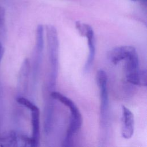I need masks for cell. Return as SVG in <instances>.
<instances>
[{"label": "cell", "mask_w": 147, "mask_h": 147, "mask_svg": "<svg viewBox=\"0 0 147 147\" xmlns=\"http://www.w3.org/2000/svg\"><path fill=\"white\" fill-rule=\"evenodd\" d=\"M136 50L132 46H121L114 48L108 53L109 60L114 65L117 64L122 60H126Z\"/></svg>", "instance_id": "obj_10"}, {"label": "cell", "mask_w": 147, "mask_h": 147, "mask_svg": "<svg viewBox=\"0 0 147 147\" xmlns=\"http://www.w3.org/2000/svg\"><path fill=\"white\" fill-rule=\"evenodd\" d=\"M48 44V59L50 65V73L48 80V88L53 90L56 84L59 71V42L56 28L51 25L46 26Z\"/></svg>", "instance_id": "obj_2"}, {"label": "cell", "mask_w": 147, "mask_h": 147, "mask_svg": "<svg viewBox=\"0 0 147 147\" xmlns=\"http://www.w3.org/2000/svg\"><path fill=\"white\" fill-rule=\"evenodd\" d=\"M96 80L100 96L99 143L102 146L106 142L107 138L109 121V102L106 72L103 69H99L96 74Z\"/></svg>", "instance_id": "obj_1"}, {"label": "cell", "mask_w": 147, "mask_h": 147, "mask_svg": "<svg viewBox=\"0 0 147 147\" xmlns=\"http://www.w3.org/2000/svg\"><path fill=\"white\" fill-rule=\"evenodd\" d=\"M4 52H5L4 48H3L2 43L0 42V64H1V62L2 61V59L3 57V54H4Z\"/></svg>", "instance_id": "obj_14"}, {"label": "cell", "mask_w": 147, "mask_h": 147, "mask_svg": "<svg viewBox=\"0 0 147 147\" xmlns=\"http://www.w3.org/2000/svg\"><path fill=\"white\" fill-rule=\"evenodd\" d=\"M19 134L14 131L4 133L0 136L1 147H15L18 146Z\"/></svg>", "instance_id": "obj_12"}, {"label": "cell", "mask_w": 147, "mask_h": 147, "mask_svg": "<svg viewBox=\"0 0 147 147\" xmlns=\"http://www.w3.org/2000/svg\"><path fill=\"white\" fill-rule=\"evenodd\" d=\"M132 1H144V0H132Z\"/></svg>", "instance_id": "obj_15"}, {"label": "cell", "mask_w": 147, "mask_h": 147, "mask_svg": "<svg viewBox=\"0 0 147 147\" xmlns=\"http://www.w3.org/2000/svg\"><path fill=\"white\" fill-rule=\"evenodd\" d=\"M134 119L131 111L125 106H122L121 135L125 139L130 138L134 133Z\"/></svg>", "instance_id": "obj_8"}, {"label": "cell", "mask_w": 147, "mask_h": 147, "mask_svg": "<svg viewBox=\"0 0 147 147\" xmlns=\"http://www.w3.org/2000/svg\"><path fill=\"white\" fill-rule=\"evenodd\" d=\"M50 96L55 100H57L65 105L71 112L69 125L65 137L63 142V146H70L72 145L73 137L79 130L82 125V117L79 110L75 103L69 98L62 94L52 91Z\"/></svg>", "instance_id": "obj_3"}, {"label": "cell", "mask_w": 147, "mask_h": 147, "mask_svg": "<svg viewBox=\"0 0 147 147\" xmlns=\"http://www.w3.org/2000/svg\"><path fill=\"white\" fill-rule=\"evenodd\" d=\"M44 29L42 25H38L36 29V44L32 69V76L34 83H36L37 79L40 74L41 63L42 61V53L44 45Z\"/></svg>", "instance_id": "obj_7"}, {"label": "cell", "mask_w": 147, "mask_h": 147, "mask_svg": "<svg viewBox=\"0 0 147 147\" xmlns=\"http://www.w3.org/2000/svg\"><path fill=\"white\" fill-rule=\"evenodd\" d=\"M30 71V65L28 59H25L20 69L18 82H17V90L20 96H24L26 94L28 90L29 77Z\"/></svg>", "instance_id": "obj_9"}, {"label": "cell", "mask_w": 147, "mask_h": 147, "mask_svg": "<svg viewBox=\"0 0 147 147\" xmlns=\"http://www.w3.org/2000/svg\"><path fill=\"white\" fill-rule=\"evenodd\" d=\"M17 102L29 109L31 111L32 147L38 146L40 140V110L36 105L24 96H18L17 98Z\"/></svg>", "instance_id": "obj_6"}, {"label": "cell", "mask_w": 147, "mask_h": 147, "mask_svg": "<svg viewBox=\"0 0 147 147\" xmlns=\"http://www.w3.org/2000/svg\"><path fill=\"white\" fill-rule=\"evenodd\" d=\"M44 115V131L45 134H49L52 129L53 117V104L51 99L45 101Z\"/></svg>", "instance_id": "obj_11"}, {"label": "cell", "mask_w": 147, "mask_h": 147, "mask_svg": "<svg viewBox=\"0 0 147 147\" xmlns=\"http://www.w3.org/2000/svg\"><path fill=\"white\" fill-rule=\"evenodd\" d=\"M125 60V75L127 81L134 85L146 86L147 84L146 70L140 69L137 52L131 54Z\"/></svg>", "instance_id": "obj_4"}, {"label": "cell", "mask_w": 147, "mask_h": 147, "mask_svg": "<svg viewBox=\"0 0 147 147\" xmlns=\"http://www.w3.org/2000/svg\"><path fill=\"white\" fill-rule=\"evenodd\" d=\"M5 11L4 8L0 6V35L5 32Z\"/></svg>", "instance_id": "obj_13"}, {"label": "cell", "mask_w": 147, "mask_h": 147, "mask_svg": "<svg viewBox=\"0 0 147 147\" xmlns=\"http://www.w3.org/2000/svg\"><path fill=\"white\" fill-rule=\"evenodd\" d=\"M75 27L79 33L82 36H85L87 38L88 46V56L84 64V72H87L91 68L94 61L95 56V40L94 32L92 27L88 24L76 21Z\"/></svg>", "instance_id": "obj_5"}]
</instances>
